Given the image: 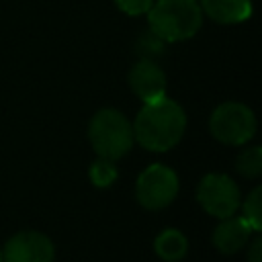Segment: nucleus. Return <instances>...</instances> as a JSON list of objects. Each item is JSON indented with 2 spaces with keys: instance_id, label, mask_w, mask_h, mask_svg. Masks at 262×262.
Returning a JSON list of instances; mask_svg holds the SVG:
<instances>
[{
  "instance_id": "1",
  "label": "nucleus",
  "mask_w": 262,
  "mask_h": 262,
  "mask_svg": "<svg viewBox=\"0 0 262 262\" xmlns=\"http://www.w3.org/2000/svg\"><path fill=\"white\" fill-rule=\"evenodd\" d=\"M184 131L186 113L168 96L143 102L133 121V139L149 151H168L176 147Z\"/></svg>"
},
{
  "instance_id": "2",
  "label": "nucleus",
  "mask_w": 262,
  "mask_h": 262,
  "mask_svg": "<svg viewBox=\"0 0 262 262\" xmlns=\"http://www.w3.org/2000/svg\"><path fill=\"white\" fill-rule=\"evenodd\" d=\"M147 25L151 35L160 41H186L199 33L203 10L196 0H154L147 10Z\"/></svg>"
},
{
  "instance_id": "3",
  "label": "nucleus",
  "mask_w": 262,
  "mask_h": 262,
  "mask_svg": "<svg viewBox=\"0 0 262 262\" xmlns=\"http://www.w3.org/2000/svg\"><path fill=\"white\" fill-rule=\"evenodd\" d=\"M88 139L98 158L117 162L133 147V125L117 108H100L88 123Z\"/></svg>"
},
{
  "instance_id": "4",
  "label": "nucleus",
  "mask_w": 262,
  "mask_h": 262,
  "mask_svg": "<svg viewBox=\"0 0 262 262\" xmlns=\"http://www.w3.org/2000/svg\"><path fill=\"white\" fill-rule=\"evenodd\" d=\"M211 135L225 145H246L256 133V115L244 102H221L209 119Z\"/></svg>"
},
{
  "instance_id": "5",
  "label": "nucleus",
  "mask_w": 262,
  "mask_h": 262,
  "mask_svg": "<svg viewBox=\"0 0 262 262\" xmlns=\"http://www.w3.org/2000/svg\"><path fill=\"white\" fill-rule=\"evenodd\" d=\"M180 180L176 172L164 164L147 166L135 182V199L147 211L166 209L178 194Z\"/></svg>"
},
{
  "instance_id": "6",
  "label": "nucleus",
  "mask_w": 262,
  "mask_h": 262,
  "mask_svg": "<svg viewBox=\"0 0 262 262\" xmlns=\"http://www.w3.org/2000/svg\"><path fill=\"white\" fill-rule=\"evenodd\" d=\"M196 201L207 215L223 219L237 213L242 203V192L227 174L211 172L201 178L196 186Z\"/></svg>"
},
{
  "instance_id": "7",
  "label": "nucleus",
  "mask_w": 262,
  "mask_h": 262,
  "mask_svg": "<svg viewBox=\"0 0 262 262\" xmlns=\"http://www.w3.org/2000/svg\"><path fill=\"white\" fill-rule=\"evenodd\" d=\"M2 252V262H53L55 248L53 242L35 229H25L14 233Z\"/></svg>"
},
{
  "instance_id": "8",
  "label": "nucleus",
  "mask_w": 262,
  "mask_h": 262,
  "mask_svg": "<svg viewBox=\"0 0 262 262\" xmlns=\"http://www.w3.org/2000/svg\"><path fill=\"white\" fill-rule=\"evenodd\" d=\"M129 86L141 102H149L166 96V74L156 61L143 57L129 70Z\"/></svg>"
},
{
  "instance_id": "9",
  "label": "nucleus",
  "mask_w": 262,
  "mask_h": 262,
  "mask_svg": "<svg viewBox=\"0 0 262 262\" xmlns=\"http://www.w3.org/2000/svg\"><path fill=\"white\" fill-rule=\"evenodd\" d=\"M254 233V229L248 225V221L239 215H229L219 219L215 231H213V246L221 252V254H235L239 252L248 242L250 235Z\"/></svg>"
},
{
  "instance_id": "10",
  "label": "nucleus",
  "mask_w": 262,
  "mask_h": 262,
  "mask_svg": "<svg viewBox=\"0 0 262 262\" xmlns=\"http://www.w3.org/2000/svg\"><path fill=\"white\" fill-rule=\"evenodd\" d=\"M203 14L219 25H237L250 18L252 0H199Z\"/></svg>"
},
{
  "instance_id": "11",
  "label": "nucleus",
  "mask_w": 262,
  "mask_h": 262,
  "mask_svg": "<svg viewBox=\"0 0 262 262\" xmlns=\"http://www.w3.org/2000/svg\"><path fill=\"white\" fill-rule=\"evenodd\" d=\"M154 252L164 262H180L188 252V239L180 229L166 227L156 235Z\"/></svg>"
},
{
  "instance_id": "12",
  "label": "nucleus",
  "mask_w": 262,
  "mask_h": 262,
  "mask_svg": "<svg viewBox=\"0 0 262 262\" xmlns=\"http://www.w3.org/2000/svg\"><path fill=\"white\" fill-rule=\"evenodd\" d=\"M235 168L246 178L260 176V172H262V147L250 145L244 151H239V156L235 158Z\"/></svg>"
},
{
  "instance_id": "13",
  "label": "nucleus",
  "mask_w": 262,
  "mask_h": 262,
  "mask_svg": "<svg viewBox=\"0 0 262 262\" xmlns=\"http://www.w3.org/2000/svg\"><path fill=\"white\" fill-rule=\"evenodd\" d=\"M262 194V188L256 186L244 203H239V209H242V217L248 221V225L254 229V233H260L262 231V203H260V196Z\"/></svg>"
},
{
  "instance_id": "14",
  "label": "nucleus",
  "mask_w": 262,
  "mask_h": 262,
  "mask_svg": "<svg viewBox=\"0 0 262 262\" xmlns=\"http://www.w3.org/2000/svg\"><path fill=\"white\" fill-rule=\"evenodd\" d=\"M88 174H90L92 184L98 186V188H106V186H111V184L117 180V176H119L115 162L104 160V158L94 160L92 166H90V170H88Z\"/></svg>"
},
{
  "instance_id": "15",
  "label": "nucleus",
  "mask_w": 262,
  "mask_h": 262,
  "mask_svg": "<svg viewBox=\"0 0 262 262\" xmlns=\"http://www.w3.org/2000/svg\"><path fill=\"white\" fill-rule=\"evenodd\" d=\"M115 4L121 12L129 16H141V14H147L154 0H115Z\"/></svg>"
},
{
  "instance_id": "16",
  "label": "nucleus",
  "mask_w": 262,
  "mask_h": 262,
  "mask_svg": "<svg viewBox=\"0 0 262 262\" xmlns=\"http://www.w3.org/2000/svg\"><path fill=\"white\" fill-rule=\"evenodd\" d=\"M248 262H262V239L256 237L248 252Z\"/></svg>"
},
{
  "instance_id": "17",
  "label": "nucleus",
  "mask_w": 262,
  "mask_h": 262,
  "mask_svg": "<svg viewBox=\"0 0 262 262\" xmlns=\"http://www.w3.org/2000/svg\"><path fill=\"white\" fill-rule=\"evenodd\" d=\"M0 262H2V252H0Z\"/></svg>"
}]
</instances>
